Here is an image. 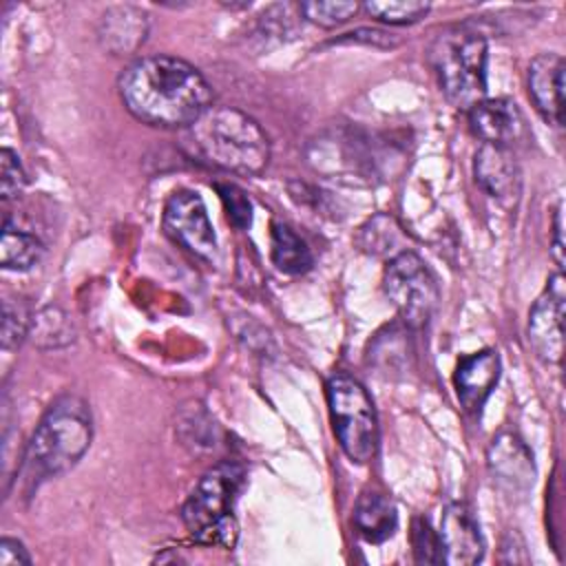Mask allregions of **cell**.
I'll return each mask as SVG.
<instances>
[{
    "label": "cell",
    "instance_id": "3",
    "mask_svg": "<svg viewBox=\"0 0 566 566\" xmlns=\"http://www.w3.org/2000/svg\"><path fill=\"white\" fill-rule=\"evenodd\" d=\"M93 420L88 405L73 394L60 396L35 427L24 458L22 482L27 489L69 471L91 447Z\"/></svg>",
    "mask_w": 566,
    "mask_h": 566
},
{
    "label": "cell",
    "instance_id": "10",
    "mask_svg": "<svg viewBox=\"0 0 566 566\" xmlns=\"http://www.w3.org/2000/svg\"><path fill=\"white\" fill-rule=\"evenodd\" d=\"M438 542L440 562L449 566H471L478 564L484 555L480 524L473 511L462 502H453L444 509Z\"/></svg>",
    "mask_w": 566,
    "mask_h": 566
},
{
    "label": "cell",
    "instance_id": "30",
    "mask_svg": "<svg viewBox=\"0 0 566 566\" xmlns=\"http://www.w3.org/2000/svg\"><path fill=\"white\" fill-rule=\"evenodd\" d=\"M352 40L356 42H367V44H380V46H391L396 44V40H391V33L385 31H376V29H360L356 33H349Z\"/></svg>",
    "mask_w": 566,
    "mask_h": 566
},
{
    "label": "cell",
    "instance_id": "22",
    "mask_svg": "<svg viewBox=\"0 0 566 566\" xmlns=\"http://www.w3.org/2000/svg\"><path fill=\"white\" fill-rule=\"evenodd\" d=\"M33 314L29 312L27 303L20 298H4L2 303V347L13 349L18 347L31 329Z\"/></svg>",
    "mask_w": 566,
    "mask_h": 566
},
{
    "label": "cell",
    "instance_id": "24",
    "mask_svg": "<svg viewBox=\"0 0 566 566\" xmlns=\"http://www.w3.org/2000/svg\"><path fill=\"white\" fill-rule=\"evenodd\" d=\"M398 239V228L394 223V219L389 217H374L371 221H367L360 228L358 234V243L365 252L369 254H385L391 250V245H396Z\"/></svg>",
    "mask_w": 566,
    "mask_h": 566
},
{
    "label": "cell",
    "instance_id": "12",
    "mask_svg": "<svg viewBox=\"0 0 566 566\" xmlns=\"http://www.w3.org/2000/svg\"><path fill=\"white\" fill-rule=\"evenodd\" d=\"M528 95L535 108L553 126L564 122V57L539 53L528 64Z\"/></svg>",
    "mask_w": 566,
    "mask_h": 566
},
{
    "label": "cell",
    "instance_id": "8",
    "mask_svg": "<svg viewBox=\"0 0 566 566\" xmlns=\"http://www.w3.org/2000/svg\"><path fill=\"white\" fill-rule=\"evenodd\" d=\"M164 232L190 254L212 261L217 256V237L206 212L203 199L195 190H175L161 214Z\"/></svg>",
    "mask_w": 566,
    "mask_h": 566
},
{
    "label": "cell",
    "instance_id": "23",
    "mask_svg": "<svg viewBox=\"0 0 566 566\" xmlns=\"http://www.w3.org/2000/svg\"><path fill=\"white\" fill-rule=\"evenodd\" d=\"M301 11L310 22H314L318 27H325V29H332V27H338V24L347 22L358 11V2H352V0H327V2L312 0V2H303Z\"/></svg>",
    "mask_w": 566,
    "mask_h": 566
},
{
    "label": "cell",
    "instance_id": "1",
    "mask_svg": "<svg viewBox=\"0 0 566 566\" xmlns=\"http://www.w3.org/2000/svg\"><path fill=\"white\" fill-rule=\"evenodd\" d=\"M128 113L148 126L186 128L212 106V88L186 60L146 55L124 69L117 82Z\"/></svg>",
    "mask_w": 566,
    "mask_h": 566
},
{
    "label": "cell",
    "instance_id": "2",
    "mask_svg": "<svg viewBox=\"0 0 566 566\" xmlns=\"http://www.w3.org/2000/svg\"><path fill=\"white\" fill-rule=\"evenodd\" d=\"M181 148L199 164L254 175L270 159V139L256 119L239 108L210 106L181 130Z\"/></svg>",
    "mask_w": 566,
    "mask_h": 566
},
{
    "label": "cell",
    "instance_id": "7",
    "mask_svg": "<svg viewBox=\"0 0 566 566\" xmlns=\"http://www.w3.org/2000/svg\"><path fill=\"white\" fill-rule=\"evenodd\" d=\"M382 287L400 318L409 327H424L440 301V290L427 263L411 250L389 259L382 274Z\"/></svg>",
    "mask_w": 566,
    "mask_h": 566
},
{
    "label": "cell",
    "instance_id": "14",
    "mask_svg": "<svg viewBox=\"0 0 566 566\" xmlns=\"http://www.w3.org/2000/svg\"><path fill=\"white\" fill-rule=\"evenodd\" d=\"M500 378V356L495 349H480L475 354L462 356L455 367V391L460 405L478 413L484 400L491 396Z\"/></svg>",
    "mask_w": 566,
    "mask_h": 566
},
{
    "label": "cell",
    "instance_id": "25",
    "mask_svg": "<svg viewBox=\"0 0 566 566\" xmlns=\"http://www.w3.org/2000/svg\"><path fill=\"white\" fill-rule=\"evenodd\" d=\"M217 190L221 195L230 223L237 226L239 230H245L252 223V203L248 195L234 184H219Z\"/></svg>",
    "mask_w": 566,
    "mask_h": 566
},
{
    "label": "cell",
    "instance_id": "13",
    "mask_svg": "<svg viewBox=\"0 0 566 566\" xmlns=\"http://www.w3.org/2000/svg\"><path fill=\"white\" fill-rule=\"evenodd\" d=\"M469 126L482 144L509 146L524 133V117L515 102L491 97L480 99L469 108Z\"/></svg>",
    "mask_w": 566,
    "mask_h": 566
},
{
    "label": "cell",
    "instance_id": "4",
    "mask_svg": "<svg viewBox=\"0 0 566 566\" xmlns=\"http://www.w3.org/2000/svg\"><path fill=\"white\" fill-rule=\"evenodd\" d=\"M243 480V467L232 460L219 462L201 475L181 506V520L195 542L221 548L234 546L239 526L232 506Z\"/></svg>",
    "mask_w": 566,
    "mask_h": 566
},
{
    "label": "cell",
    "instance_id": "18",
    "mask_svg": "<svg viewBox=\"0 0 566 566\" xmlns=\"http://www.w3.org/2000/svg\"><path fill=\"white\" fill-rule=\"evenodd\" d=\"M272 261L285 274H303L312 268L307 243L285 223H272Z\"/></svg>",
    "mask_w": 566,
    "mask_h": 566
},
{
    "label": "cell",
    "instance_id": "27",
    "mask_svg": "<svg viewBox=\"0 0 566 566\" xmlns=\"http://www.w3.org/2000/svg\"><path fill=\"white\" fill-rule=\"evenodd\" d=\"M24 170L20 166V159L13 150L2 148L0 150V192L2 199H13L24 188Z\"/></svg>",
    "mask_w": 566,
    "mask_h": 566
},
{
    "label": "cell",
    "instance_id": "19",
    "mask_svg": "<svg viewBox=\"0 0 566 566\" xmlns=\"http://www.w3.org/2000/svg\"><path fill=\"white\" fill-rule=\"evenodd\" d=\"M44 254V245L29 232L13 228L9 221L4 223L0 239V261L4 270L27 272L40 263Z\"/></svg>",
    "mask_w": 566,
    "mask_h": 566
},
{
    "label": "cell",
    "instance_id": "28",
    "mask_svg": "<svg viewBox=\"0 0 566 566\" xmlns=\"http://www.w3.org/2000/svg\"><path fill=\"white\" fill-rule=\"evenodd\" d=\"M31 564L27 548L11 537L0 539V566H24Z\"/></svg>",
    "mask_w": 566,
    "mask_h": 566
},
{
    "label": "cell",
    "instance_id": "29",
    "mask_svg": "<svg viewBox=\"0 0 566 566\" xmlns=\"http://www.w3.org/2000/svg\"><path fill=\"white\" fill-rule=\"evenodd\" d=\"M564 223H562V203L555 210V219H553V259L559 265V270L564 268Z\"/></svg>",
    "mask_w": 566,
    "mask_h": 566
},
{
    "label": "cell",
    "instance_id": "16",
    "mask_svg": "<svg viewBox=\"0 0 566 566\" xmlns=\"http://www.w3.org/2000/svg\"><path fill=\"white\" fill-rule=\"evenodd\" d=\"M146 13L135 7H113L108 9L97 29V38L102 46L115 55L133 53L146 38Z\"/></svg>",
    "mask_w": 566,
    "mask_h": 566
},
{
    "label": "cell",
    "instance_id": "20",
    "mask_svg": "<svg viewBox=\"0 0 566 566\" xmlns=\"http://www.w3.org/2000/svg\"><path fill=\"white\" fill-rule=\"evenodd\" d=\"M29 338L40 349H57L73 343L75 332H73L71 318L60 307L49 305V307H42L38 314H33Z\"/></svg>",
    "mask_w": 566,
    "mask_h": 566
},
{
    "label": "cell",
    "instance_id": "21",
    "mask_svg": "<svg viewBox=\"0 0 566 566\" xmlns=\"http://www.w3.org/2000/svg\"><path fill=\"white\" fill-rule=\"evenodd\" d=\"M429 2L418 0H369L365 2V11L389 24H413L429 13Z\"/></svg>",
    "mask_w": 566,
    "mask_h": 566
},
{
    "label": "cell",
    "instance_id": "15",
    "mask_svg": "<svg viewBox=\"0 0 566 566\" xmlns=\"http://www.w3.org/2000/svg\"><path fill=\"white\" fill-rule=\"evenodd\" d=\"M473 175L478 186L497 201H511L517 195L520 172L509 146L482 144L473 159Z\"/></svg>",
    "mask_w": 566,
    "mask_h": 566
},
{
    "label": "cell",
    "instance_id": "11",
    "mask_svg": "<svg viewBox=\"0 0 566 566\" xmlns=\"http://www.w3.org/2000/svg\"><path fill=\"white\" fill-rule=\"evenodd\" d=\"M493 480L506 491H526L535 480L533 453L524 440L511 431L497 433L486 451Z\"/></svg>",
    "mask_w": 566,
    "mask_h": 566
},
{
    "label": "cell",
    "instance_id": "9",
    "mask_svg": "<svg viewBox=\"0 0 566 566\" xmlns=\"http://www.w3.org/2000/svg\"><path fill=\"white\" fill-rule=\"evenodd\" d=\"M564 307L566 283L564 274L557 272L548 279L544 292L528 312V343L544 363H559L564 356Z\"/></svg>",
    "mask_w": 566,
    "mask_h": 566
},
{
    "label": "cell",
    "instance_id": "26",
    "mask_svg": "<svg viewBox=\"0 0 566 566\" xmlns=\"http://www.w3.org/2000/svg\"><path fill=\"white\" fill-rule=\"evenodd\" d=\"M411 544H413V557L418 564H438L440 562V542H438V535H433L427 520H422V517L413 520Z\"/></svg>",
    "mask_w": 566,
    "mask_h": 566
},
{
    "label": "cell",
    "instance_id": "17",
    "mask_svg": "<svg viewBox=\"0 0 566 566\" xmlns=\"http://www.w3.org/2000/svg\"><path fill=\"white\" fill-rule=\"evenodd\" d=\"M354 526L369 544H382L398 526L394 502L380 491H363L354 509Z\"/></svg>",
    "mask_w": 566,
    "mask_h": 566
},
{
    "label": "cell",
    "instance_id": "6",
    "mask_svg": "<svg viewBox=\"0 0 566 566\" xmlns=\"http://www.w3.org/2000/svg\"><path fill=\"white\" fill-rule=\"evenodd\" d=\"M334 433L345 455L358 464L374 458L378 444V422L367 389L349 374L336 371L325 385Z\"/></svg>",
    "mask_w": 566,
    "mask_h": 566
},
{
    "label": "cell",
    "instance_id": "5",
    "mask_svg": "<svg viewBox=\"0 0 566 566\" xmlns=\"http://www.w3.org/2000/svg\"><path fill=\"white\" fill-rule=\"evenodd\" d=\"M429 62L444 97L458 108H471L486 93V40L480 31L455 24L438 31Z\"/></svg>",
    "mask_w": 566,
    "mask_h": 566
}]
</instances>
